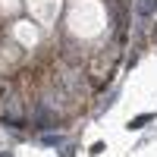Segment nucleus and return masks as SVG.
<instances>
[{"instance_id": "nucleus-1", "label": "nucleus", "mask_w": 157, "mask_h": 157, "mask_svg": "<svg viewBox=\"0 0 157 157\" xmlns=\"http://www.w3.org/2000/svg\"><path fill=\"white\" fill-rule=\"evenodd\" d=\"M154 10H157V0H138V13L141 16H151Z\"/></svg>"}, {"instance_id": "nucleus-2", "label": "nucleus", "mask_w": 157, "mask_h": 157, "mask_svg": "<svg viewBox=\"0 0 157 157\" xmlns=\"http://www.w3.org/2000/svg\"><path fill=\"white\" fill-rule=\"evenodd\" d=\"M145 123H151V113H145V116H135V120H132V129H141Z\"/></svg>"}, {"instance_id": "nucleus-3", "label": "nucleus", "mask_w": 157, "mask_h": 157, "mask_svg": "<svg viewBox=\"0 0 157 157\" xmlns=\"http://www.w3.org/2000/svg\"><path fill=\"white\" fill-rule=\"evenodd\" d=\"M0 157H10V154H0Z\"/></svg>"}]
</instances>
